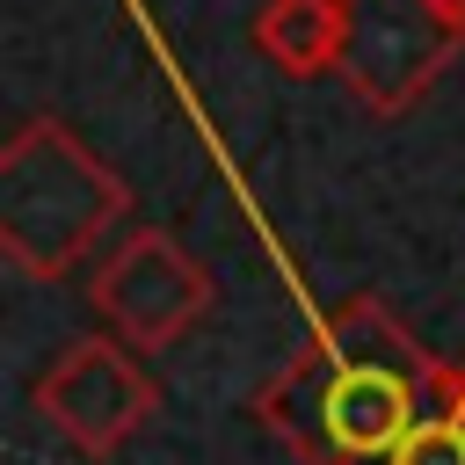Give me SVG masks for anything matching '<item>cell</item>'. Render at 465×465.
<instances>
[{
  "label": "cell",
  "instance_id": "obj_8",
  "mask_svg": "<svg viewBox=\"0 0 465 465\" xmlns=\"http://www.w3.org/2000/svg\"><path fill=\"white\" fill-rule=\"evenodd\" d=\"M443 7H450V15H458V22H465V0H443Z\"/></svg>",
  "mask_w": 465,
  "mask_h": 465
},
{
  "label": "cell",
  "instance_id": "obj_7",
  "mask_svg": "<svg viewBox=\"0 0 465 465\" xmlns=\"http://www.w3.org/2000/svg\"><path fill=\"white\" fill-rule=\"evenodd\" d=\"M392 465H465V363H443L436 407L421 414V429L400 443Z\"/></svg>",
  "mask_w": 465,
  "mask_h": 465
},
{
  "label": "cell",
  "instance_id": "obj_3",
  "mask_svg": "<svg viewBox=\"0 0 465 465\" xmlns=\"http://www.w3.org/2000/svg\"><path fill=\"white\" fill-rule=\"evenodd\" d=\"M465 22L443 0H349L341 80L371 116H407L458 58Z\"/></svg>",
  "mask_w": 465,
  "mask_h": 465
},
{
  "label": "cell",
  "instance_id": "obj_2",
  "mask_svg": "<svg viewBox=\"0 0 465 465\" xmlns=\"http://www.w3.org/2000/svg\"><path fill=\"white\" fill-rule=\"evenodd\" d=\"M124 211H131V189L58 116H29L0 145V247L22 276L36 283L73 276Z\"/></svg>",
  "mask_w": 465,
  "mask_h": 465
},
{
  "label": "cell",
  "instance_id": "obj_1",
  "mask_svg": "<svg viewBox=\"0 0 465 465\" xmlns=\"http://www.w3.org/2000/svg\"><path fill=\"white\" fill-rule=\"evenodd\" d=\"M436 385L443 363L378 298H341L254 392V414L298 465H392L436 407Z\"/></svg>",
  "mask_w": 465,
  "mask_h": 465
},
{
  "label": "cell",
  "instance_id": "obj_6",
  "mask_svg": "<svg viewBox=\"0 0 465 465\" xmlns=\"http://www.w3.org/2000/svg\"><path fill=\"white\" fill-rule=\"evenodd\" d=\"M254 44L276 73L312 80V73H341V44H349V0H269L254 15Z\"/></svg>",
  "mask_w": 465,
  "mask_h": 465
},
{
  "label": "cell",
  "instance_id": "obj_4",
  "mask_svg": "<svg viewBox=\"0 0 465 465\" xmlns=\"http://www.w3.org/2000/svg\"><path fill=\"white\" fill-rule=\"evenodd\" d=\"M87 305L102 312V327L124 341V349H174L203 305H211V276L196 269V254L160 232V225H138L116 240V254L94 269L87 283Z\"/></svg>",
  "mask_w": 465,
  "mask_h": 465
},
{
  "label": "cell",
  "instance_id": "obj_5",
  "mask_svg": "<svg viewBox=\"0 0 465 465\" xmlns=\"http://www.w3.org/2000/svg\"><path fill=\"white\" fill-rule=\"evenodd\" d=\"M36 407L44 421L87 450V458H116L145 414H153V378L138 371V356L124 341H102V334H80L58 349V363L36 378Z\"/></svg>",
  "mask_w": 465,
  "mask_h": 465
}]
</instances>
